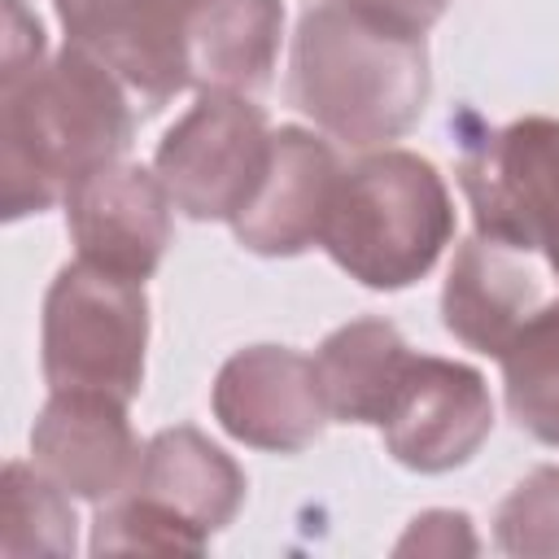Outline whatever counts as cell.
I'll list each match as a JSON object with an SVG mask.
<instances>
[{
	"label": "cell",
	"instance_id": "obj_1",
	"mask_svg": "<svg viewBox=\"0 0 559 559\" xmlns=\"http://www.w3.org/2000/svg\"><path fill=\"white\" fill-rule=\"evenodd\" d=\"M135 109L127 83L79 44H66L17 79H0L4 218L44 214L83 175L122 162Z\"/></svg>",
	"mask_w": 559,
	"mask_h": 559
},
{
	"label": "cell",
	"instance_id": "obj_2",
	"mask_svg": "<svg viewBox=\"0 0 559 559\" xmlns=\"http://www.w3.org/2000/svg\"><path fill=\"white\" fill-rule=\"evenodd\" d=\"M428 39L354 0L310 4L293 31L288 100L345 148H389L428 109Z\"/></svg>",
	"mask_w": 559,
	"mask_h": 559
},
{
	"label": "cell",
	"instance_id": "obj_3",
	"mask_svg": "<svg viewBox=\"0 0 559 559\" xmlns=\"http://www.w3.org/2000/svg\"><path fill=\"white\" fill-rule=\"evenodd\" d=\"M450 240L454 201L428 157L389 144L341 166L319 245L349 280L371 293L411 288Z\"/></svg>",
	"mask_w": 559,
	"mask_h": 559
},
{
	"label": "cell",
	"instance_id": "obj_4",
	"mask_svg": "<svg viewBox=\"0 0 559 559\" xmlns=\"http://www.w3.org/2000/svg\"><path fill=\"white\" fill-rule=\"evenodd\" d=\"M148 297L140 280L109 275L92 262H66L44 293L39 367L52 389L109 393L131 406L144 384Z\"/></svg>",
	"mask_w": 559,
	"mask_h": 559
},
{
	"label": "cell",
	"instance_id": "obj_5",
	"mask_svg": "<svg viewBox=\"0 0 559 559\" xmlns=\"http://www.w3.org/2000/svg\"><path fill=\"white\" fill-rule=\"evenodd\" d=\"M459 188L480 236L537 249L559 271V118L524 114L463 135Z\"/></svg>",
	"mask_w": 559,
	"mask_h": 559
},
{
	"label": "cell",
	"instance_id": "obj_6",
	"mask_svg": "<svg viewBox=\"0 0 559 559\" xmlns=\"http://www.w3.org/2000/svg\"><path fill=\"white\" fill-rule=\"evenodd\" d=\"M271 153V127L253 96L236 92H197V105L162 135L153 170L170 192L175 210L192 223H231Z\"/></svg>",
	"mask_w": 559,
	"mask_h": 559
},
{
	"label": "cell",
	"instance_id": "obj_7",
	"mask_svg": "<svg viewBox=\"0 0 559 559\" xmlns=\"http://www.w3.org/2000/svg\"><path fill=\"white\" fill-rule=\"evenodd\" d=\"M214 0H52L66 44L105 61L144 114L188 92V52Z\"/></svg>",
	"mask_w": 559,
	"mask_h": 559
},
{
	"label": "cell",
	"instance_id": "obj_8",
	"mask_svg": "<svg viewBox=\"0 0 559 559\" xmlns=\"http://www.w3.org/2000/svg\"><path fill=\"white\" fill-rule=\"evenodd\" d=\"M493 432V397L476 367L441 354H415L384 419L380 437L393 463L441 476L480 454Z\"/></svg>",
	"mask_w": 559,
	"mask_h": 559
},
{
	"label": "cell",
	"instance_id": "obj_9",
	"mask_svg": "<svg viewBox=\"0 0 559 559\" xmlns=\"http://www.w3.org/2000/svg\"><path fill=\"white\" fill-rule=\"evenodd\" d=\"M210 411L227 437L266 454H301L332 424L314 358L288 345L236 349L210 384Z\"/></svg>",
	"mask_w": 559,
	"mask_h": 559
},
{
	"label": "cell",
	"instance_id": "obj_10",
	"mask_svg": "<svg viewBox=\"0 0 559 559\" xmlns=\"http://www.w3.org/2000/svg\"><path fill=\"white\" fill-rule=\"evenodd\" d=\"M555 297H559V271L546 253L476 231L454 249V262L445 271L441 323L459 345L502 358L507 345Z\"/></svg>",
	"mask_w": 559,
	"mask_h": 559
},
{
	"label": "cell",
	"instance_id": "obj_11",
	"mask_svg": "<svg viewBox=\"0 0 559 559\" xmlns=\"http://www.w3.org/2000/svg\"><path fill=\"white\" fill-rule=\"evenodd\" d=\"M61 205L79 262L140 284L162 266L175 236V201L162 188L157 170L135 162H109L83 175Z\"/></svg>",
	"mask_w": 559,
	"mask_h": 559
},
{
	"label": "cell",
	"instance_id": "obj_12",
	"mask_svg": "<svg viewBox=\"0 0 559 559\" xmlns=\"http://www.w3.org/2000/svg\"><path fill=\"white\" fill-rule=\"evenodd\" d=\"M140 437L127 402L87 389H52L31 424V463L83 502H109L131 489L140 467Z\"/></svg>",
	"mask_w": 559,
	"mask_h": 559
},
{
	"label": "cell",
	"instance_id": "obj_13",
	"mask_svg": "<svg viewBox=\"0 0 559 559\" xmlns=\"http://www.w3.org/2000/svg\"><path fill=\"white\" fill-rule=\"evenodd\" d=\"M341 179L332 140L306 127H275L266 170L249 205L231 218V236L258 258H297L323 236V218Z\"/></svg>",
	"mask_w": 559,
	"mask_h": 559
},
{
	"label": "cell",
	"instance_id": "obj_14",
	"mask_svg": "<svg viewBox=\"0 0 559 559\" xmlns=\"http://www.w3.org/2000/svg\"><path fill=\"white\" fill-rule=\"evenodd\" d=\"M245 489L249 480L240 463L192 424L153 432L131 480V493L157 502L201 537H214L236 520V511L245 507Z\"/></svg>",
	"mask_w": 559,
	"mask_h": 559
},
{
	"label": "cell",
	"instance_id": "obj_15",
	"mask_svg": "<svg viewBox=\"0 0 559 559\" xmlns=\"http://www.w3.org/2000/svg\"><path fill=\"white\" fill-rule=\"evenodd\" d=\"M415 349L389 319H349L332 328L314 349V371L336 424H376L384 419Z\"/></svg>",
	"mask_w": 559,
	"mask_h": 559
},
{
	"label": "cell",
	"instance_id": "obj_16",
	"mask_svg": "<svg viewBox=\"0 0 559 559\" xmlns=\"http://www.w3.org/2000/svg\"><path fill=\"white\" fill-rule=\"evenodd\" d=\"M284 39L280 0H214L188 52V92L258 96L275 79Z\"/></svg>",
	"mask_w": 559,
	"mask_h": 559
},
{
	"label": "cell",
	"instance_id": "obj_17",
	"mask_svg": "<svg viewBox=\"0 0 559 559\" xmlns=\"http://www.w3.org/2000/svg\"><path fill=\"white\" fill-rule=\"evenodd\" d=\"M0 550L9 559L79 550L74 493H66L52 476L22 459L4 463L0 476Z\"/></svg>",
	"mask_w": 559,
	"mask_h": 559
},
{
	"label": "cell",
	"instance_id": "obj_18",
	"mask_svg": "<svg viewBox=\"0 0 559 559\" xmlns=\"http://www.w3.org/2000/svg\"><path fill=\"white\" fill-rule=\"evenodd\" d=\"M502 397L520 432L559 445V297L498 358Z\"/></svg>",
	"mask_w": 559,
	"mask_h": 559
},
{
	"label": "cell",
	"instance_id": "obj_19",
	"mask_svg": "<svg viewBox=\"0 0 559 559\" xmlns=\"http://www.w3.org/2000/svg\"><path fill=\"white\" fill-rule=\"evenodd\" d=\"M87 546L92 555H135V550L140 555H201L210 537H201L197 528H188L157 502L127 489L96 507Z\"/></svg>",
	"mask_w": 559,
	"mask_h": 559
},
{
	"label": "cell",
	"instance_id": "obj_20",
	"mask_svg": "<svg viewBox=\"0 0 559 559\" xmlns=\"http://www.w3.org/2000/svg\"><path fill=\"white\" fill-rule=\"evenodd\" d=\"M493 546L515 559H559V463L533 467L498 502Z\"/></svg>",
	"mask_w": 559,
	"mask_h": 559
},
{
	"label": "cell",
	"instance_id": "obj_21",
	"mask_svg": "<svg viewBox=\"0 0 559 559\" xmlns=\"http://www.w3.org/2000/svg\"><path fill=\"white\" fill-rule=\"evenodd\" d=\"M476 533H472V520L463 511H424L411 520V528L402 533V542L393 546L397 555H476Z\"/></svg>",
	"mask_w": 559,
	"mask_h": 559
},
{
	"label": "cell",
	"instance_id": "obj_22",
	"mask_svg": "<svg viewBox=\"0 0 559 559\" xmlns=\"http://www.w3.org/2000/svg\"><path fill=\"white\" fill-rule=\"evenodd\" d=\"M39 61H48V44H44L39 17L26 9V0H4V61H0V79H17V74L35 70Z\"/></svg>",
	"mask_w": 559,
	"mask_h": 559
},
{
	"label": "cell",
	"instance_id": "obj_23",
	"mask_svg": "<svg viewBox=\"0 0 559 559\" xmlns=\"http://www.w3.org/2000/svg\"><path fill=\"white\" fill-rule=\"evenodd\" d=\"M354 4L380 13V17L397 22V26H411V31H419V35H428L432 22L450 9V0H354Z\"/></svg>",
	"mask_w": 559,
	"mask_h": 559
},
{
	"label": "cell",
	"instance_id": "obj_24",
	"mask_svg": "<svg viewBox=\"0 0 559 559\" xmlns=\"http://www.w3.org/2000/svg\"><path fill=\"white\" fill-rule=\"evenodd\" d=\"M314 4H323V0H314Z\"/></svg>",
	"mask_w": 559,
	"mask_h": 559
}]
</instances>
